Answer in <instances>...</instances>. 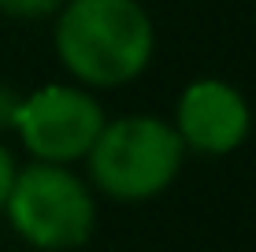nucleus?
Listing matches in <instances>:
<instances>
[{
    "instance_id": "39448f33",
    "label": "nucleus",
    "mask_w": 256,
    "mask_h": 252,
    "mask_svg": "<svg viewBox=\"0 0 256 252\" xmlns=\"http://www.w3.org/2000/svg\"><path fill=\"white\" fill-rule=\"evenodd\" d=\"M174 130L182 145L200 156H230L249 141L252 108L226 78H193L174 104Z\"/></svg>"
},
{
    "instance_id": "6e6552de",
    "label": "nucleus",
    "mask_w": 256,
    "mask_h": 252,
    "mask_svg": "<svg viewBox=\"0 0 256 252\" xmlns=\"http://www.w3.org/2000/svg\"><path fill=\"white\" fill-rule=\"evenodd\" d=\"M15 171H19V163H15L12 149H8V145L0 141V212H4V204H8V193H12Z\"/></svg>"
},
{
    "instance_id": "f03ea898",
    "label": "nucleus",
    "mask_w": 256,
    "mask_h": 252,
    "mask_svg": "<svg viewBox=\"0 0 256 252\" xmlns=\"http://www.w3.org/2000/svg\"><path fill=\"white\" fill-rule=\"evenodd\" d=\"M178 130L156 115H122L104 123L93 149L86 152L93 189L119 204H145L167 193L182 171Z\"/></svg>"
},
{
    "instance_id": "423d86ee",
    "label": "nucleus",
    "mask_w": 256,
    "mask_h": 252,
    "mask_svg": "<svg viewBox=\"0 0 256 252\" xmlns=\"http://www.w3.org/2000/svg\"><path fill=\"white\" fill-rule=\"evenodd\" d=\"M64 7V0H0V15L19 22H34V19H52Z\"/></svg>"
},
{
    "instance_id": "0eeeda50",
    "label": "nucleus",
    "mask_w": 256,
    "mask_h": 252,
    "mask_svg": "<svg viewBox=\"0 0 256 252\" xmlns=\"http://www.w3.org/2000/svg\"><path fill=\"white\" fill-rule=\"evenodd\" d=\"M19 93L12 89L8 82H0V134H8V130H15V111H19Z\"/></svg>"
},
{
    "instance_id": "7ed1b4c3",
    "label": "nucleus",
    "mask_w": 256,
    "mask_h": 252,
    "mask_svg": "<svg viewBox=\"0 0 256 252\" xmlns=\"http://www.w3.org/2000/svg\"><path fill=\"white\" fill-rule=\"evenodd\" d=\"M4 215L26 245L41 252L82 249L96 230V197L70 163L34 160L15 171Z\"/></svg>"
},
{
    "instance_id": "20e7f679",
    "label": "nucleus",
    "mask_w": 256,
    "mask_h": 252,
    "mask_svg": "<svg viewBox=\"0 0 256 252\" xmlns=\"http://www.w3.org/2000/svg\"><path fill=\"white\" fill-rule=\"evenodd\" d=\"M104 119L100 100L86 85H41L19 100L15 130L22 149L45 163H78L93 149Z\"/></svg>"
},
{
    "instance_id": "f257e3e1",
    "label": "nucleus",
    "mask_w": 256,
    "mask_h": 252,
    "mask_svg": "<svg viewBox=\"0 0 256 252\" xmlns=\"http://www.w3.org/2000/svg\"><path fill=\"white\" fill-rule=\"evenodd\" d=\"M156 26L141 0H64L56 11V56L86 89H119L145 74Z\"/></svg>"
}]
</instances>
